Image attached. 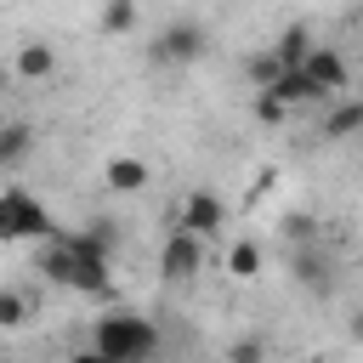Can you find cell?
Listing matches in <instances>:
<instances>
[{"mask_svg": "<svg viewBox=\"0 0 363 363\" xmlns=\"http://www.w3.org/2000/svg\"><path fill=\"white\" fill-rule=\"evenodd\" d=\"M227 363H267V340H255V335L250 340H233L227 346Z\"/></svg>", "mask_w": 363, "mask_h": 363, "instance_id": "obj_16", "label": "cell"}, {"mask_svg": "<svg viewBox=\"0 0 363 363\" xmlns=\"http://www.w3.org/2000/svg\"><path fill=\"white\" fill-rule=\"evenodd\" d=\"M272 74H278L272 51H255V57H250V79H255V91H267V85H272Z\"/></svg>", "mask_w": 363, "mask_h": 363, "instance_id": "obj_17", "label": "cell"}, {"mask_svg": "<svg viewBox=\"0 0 363 363\" xmlns=\"http://www.w3.org/2000/svg\"><path fill=\"white\" fill-rule=\"evenodd\" d=\"M159 272H164L170 284L199 278V272H204V238H193V233H176V227H170V238H164V250H159Z\"/></svg>", "mask_w": 363, "mask_h": 363, "instance_id": "obj_6", "label": "cell"}, {"mask_svg": "<svg viewBox=\"0 0 363 363\" xmlns=\"http://www.w3.org/2000/svg\"><path fill=\"white\" fill-rule=\"evenodd\" d=\"M0 125H6V102H0Z\"/></svg>", "mask_w": 363, "mask_h": 363, "instance_id": "obj_21", "label": "cell"}, {"mask_svg": "<svg viewBox=\"0 0 363 363\" xmlns=\"http://www.w3.org/2000/svg\"><path fill=\"white\" fill-rule=\"evenodd\" d=\"M17 323H28V301L17 289H0V329H17Z\"/></svg>", "mask_w": 363, "mask_h": 363, "instance_id": "obj_15", "label": "cell"}, {"mask_svg": "<svg viewBox=\"0 0 363 363\" xmlns=\"http://www.w3.org/2000/svg\"><path fill=\"white\" fill-rule=\"evenodd\" d=\"M159 323L147 318V312H130V306H113V312H102L96 318V335H91V346L102 352V357H113V363H153L159 357Z\"/></svg>", "mask_w": 363, "mask_h": 363, "instance_id": "obj_2", "label": "cell"}, {"mask_svg": "<svg viewBox=\"0 0 363 363\" xmlns=\"http://www.w3.org/2000/svg\"><path fill=\"white\" fill-rule=\"evenodd\" d=\"M28 153H34V125L6 119V125H0V170H17Z\"/></svg>", "mask_w": 363, "mask_h": 363, "instance_id": "obj_10", "label": "cell"}, {"mask_svg": "<svg viewBox=\"0 0 363 363\" xmlns=\"http://www.w3.org/2000/svg\"><path fill=\"white\" fill-rule=\"evenodd\" d=\"M204 51H210V34H204V23H193V17L170 23V28L147 45V57H153V62H164V68H187V62H199Z\"/></svg>", "mask_w": 363, "mask_h": 363, "instance_id": "obj_4", "label": "cell"}, {"mask_svg": "<svg viewBox=\"0 0 363 363\" xmlns=\"http://www.w3.org/2000/svg\"><path fill=\"white\" fill-rule=\"evenodd\" d=\"M357 125H363V102H340V108H329L323 136H329V142H340V136H352Z\"/></svg>", "mask_w": 363, "mask_h": 363, "instance_id": "obj_12", "label": "cell"}, {"mask_svg": "<svg viewBox=\"0 0 363 363\" xmlns=\"http://www.w3.org/2000/svg\"><path fill=\"white\" fill-rule=\"evenodd\" d=\"M11 68H17V79H51L57 74V51L45 40H23L17 57H11Z\"/></svg>", "mask_w": 363, "mask_h": 363, "instance_id": "obj_9", "label": "cell"}, {"mask_svg": "<svg viewBox=\"0 0 363 363\" xmlns=\"http://www.w3.org/2000/svg\"><path fill=\"white\" fill-rule=\"evenodd\" d=\"M227 272L233 278H255L261 272V244H233L227 250Z\"/></svg>", "mask_w": 363, "mask_h": 363, "instance_id": "obj_13", "label": "cell"}, {"mask_svg": "<svg viewBox=\"0 0 363 363\" xmlns=\"http://www.w3.org/2000/svg\"><path fill=\"white\" fill-rule=\"evenodd\" d=\"M108 187L113 193H136V187H147V164L142 159H130V153H119V159H108Z\"/></svg>", "mask_w": 363, "mask_h": 363, "instance_id": "obj_11", "label": "cell"}, {"mask_svg": "<svg viewBox=\"0 0 363 363\" xmlns=\"http://www.w3.org/2000/svg\"><path fill=\"white\" fill-rule=\"evenodd\" d=\"M102 28L108 34H130L136 28V0H108L102 6Z\"/></svg>", "mask_w": 363, "mask_h": 363, "instance_id": "obj_14", "label": "cell"}, {"mask_svg": "<svg viewBox=\"0 0 363 363\" xmlns=\"http://www.w3.org/2000/svg\"><path fill=\"white\" fill-rule=\"evenodd\" d=\"M301 74L318 85V96H323V102L346 91V57H340L335 45H312V51H306V62H301Z\"/></svg>", "mask_w": 363, "mask_h": 363, "instance_id": "obj_7", "label": "cell"}, {"mask_svg": "<svg viewBox=\"0 0 363 363\" xmlns=\"http://www.w3.org/2000/svg\"><path fill=\"white\" fill-rule=\"evenodd\" d=\"M68 363H113V357H102V352H96V346H85V352H74V357H68Z\"/></svg>", "mask_w": 363, "mask_h": 363, "instance_id": "obj_20", "label": "cell"}, {"mask_svg": "<svg viewBox=\"0 0 363 363\" xmlns=\"http://www.w3.org/2000/svg\"><path fill=\"white\" fill-rule=\"evenodd\" d=\"M255 119H267V125H278V119H284V108H278V102H272L267 91H255Z\"/></svg>", "mask_w": 363, "mask_h": 363, "instance_id": "obj_18", "label": "cell"}, {"mask_svg": "<svg viewBox=\"0 0 363 363\" xmlns=\"http://www.w3.org/2000/svg\"><path fill=\"white\" fill-rule=\"evenodd\" d=\"M312 45H318V40H312V28H306V23H289V28H284L267 51H272V62H278V68H301Z\"/></svg>", "mask_w": 363, "mask_h": 363, "instance_id": "obj_8", "label": "cell"}, {"mask_svg": "<svg viewBox=\"0 0 363 363\" xmlns=\"http://www.w3.org/2000/svg\"><path fill=\"white\" fill-rule=\"evenodd\" d=\"M108 244H113V233H108V221H96V233H79V238H45V250H40V272L51 278V284H62V289H108Z\"/></svg>", "mask_w": 363, "mask_h": 363, "instance_id": "obj_1", "label": "cell"}, {"mask_svg": "<svg viewBox=\"0 0 363 363\" xmlns=\"http://www.w3.org/2000/svg\"><path fill=\"white\" fill-rule=\"evenodd\" d=\"M227 227V204L210 193V187H193L182 204H176V233H193V238H216Z\"/></svg>", "mask_w": 363, "mask_h": 363, "instance_id": "obj_5", "label": "cell"}, {"mask_svg": "<svg viewBox=\"0 0 363 363\" xmlns=\"http://www.w3.org/2000/svg\"><path fill=\"white\" fill-rule=\"evenodd\" d=\"M289 238L295 244H312V216H289Z\"/></svg>", "mask_w": 363, "mask_h": 363, "instance_id": "obj_19", "label": "cell"}, {"mask_svg": "<svg viewBox=\"0 0 363 363\" xmlns=\"http://www.w3.org/2000/svg\"><path fill=\"white\" fill-rule=\"evenodd\" d=\"M23 238H57V216L28 187H0V244H23Z\"/></svg>", "mask_w": 363, "mask_h": 363, "instance_id": "obj_3", "label": "cell"}]
</instances>
